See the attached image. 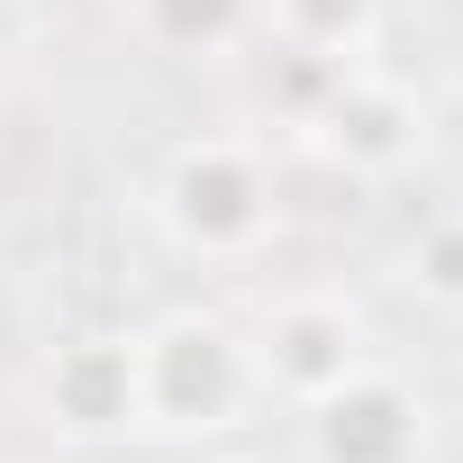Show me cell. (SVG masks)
Returning <instances> with one entry per match:
<instances>
[{
    "label": "cell",
    "instance_id": "obj_2",
    "mask_svg": "<svg viewBox=\"0 0 463 463\" xmlns=\"http://www.w3.org/2000/svg\"><path fill=\"white\" fill-rule=\"evenodd\" d=\"M255 354L246 327L218 309H164L155 327H137V409L146 436H227L255 409Z\"/></svg>",
    "mask_w": 463,
    "mask_h": 463
},
{
    "label": "cell",
    "instance_id": "obj_6",
    "mask_svg": "<svg viewBox=\"0 0 463 463\" xmlns=\"http://www.w3.org/2000/svg\"><path fill=\"white\" fill-rule=\"evenodd\" d=\"M37 418L73 445H109V436H137L146 409H137V327H82V336H55L46 364H37Z\"/></svg>",
    "mask_w": 463,
    "mask_h": 463
},
{
    "label": "cell",
    "instance_id": "obj_8",
    "mask_svg": "<svg viewBox=\"0 0 463 463\" xmlns=\"http://www.w3.org/2000/svg\"><path fill=\"white\" fill-rule=\"evenodd\" d=\"M118 19L146 55L173 64H218L255 37V0H118Z\"/></svg>",
    "mask_w": 463,
    "mask_h": 463
},
{
    "label": "cell",
    "instance_id": "obj_5",
    "mask_svg": "<svg viewBox=\"0 0 463 463\" xmlns=\"http://www.w3.org/2000/svg\"><path fill=\"white\" fill-rule=\"evenodd\" d=\"M291 418H300L309 463H427V436H436L427 391L391 364H364L354 382H336L327 400H309Z\"/></svg>",
    "mask_w": 463,
    "mask_h": 463
},
{
    "label": "cell",
    "instance_id": "obj_9",
    "mask_svg": "<svg viewBox=\"0 0 463 463\" xmlns=\"http://www.w3.org/2000/svg\"><path fill=\"white\" fill-rule=\"evenodd\" d=\"M400 282H409L427 309H454V318H463V200L418 218V237H409V255H400Z\"/></svg>",
    "mask_w": 463,
    "mask_h": 463
},
{
    "label": "cell",
    "instance_id": "obj_1",
    "mask_svg": "<svg viewBox=\"0 0 463 463\" xmlns=\"http://www.w3.org/2000/svg\"><path fill=\"white\" fill-rule=\"evenodd\" d=\"M155 218L164 237L200 264H255L282 227H291V191H282V164L237 137V128H200L164 155L155 173Z\"/></svg>",
    "mask_w": 463,
    "mask_h": 463
},
{
    "label": "cell",
    "instance_id": "obj_3",
    "mask_svg": "<svg viewBox=\"0 0 463 463\" xmlns=\"http://www.w3.org/2000/svg\"><path fill=\"white\" fill-rule=\"evenodd\" d=\"M300 146H309L327 173H345L354 191L400 182V173L427 155V100H418L400 73H382V64H336V73L318 82V100L300 109Z\"/></svg>",
    "mask_w": 463,
    "mask_h": 463
},
{
    "label": "cell",
    "instance_id": "obj_4",
    "mask_svg": "<svg viewBox=\"0 0 463 463\" xmlns=\"http://www.w3.org/2000/svg\"><path fill=\"white\" fill-rule=\"evenodd\" d=\"M246 354H255V391L282 400V409H309L327 400L336 382H354L373 354V327L345 291H282L264 300V318L246 327Z\"/></svg>",
    "mask_w": 463,
    "mask_h": 463
},
{
    "label": "cell",
    "instance_id": "obj_10",
    "mask_svg": "<svg viewBox=\"0 0 463 463\" xmlns=\"http://www.w3.org/2000/svg\"><path fill=\"white\" fill-rule=\"evenodd\" d=\"M209 463H264V454H209Z\"/></svg>",
    "mask_w": 463,
    "mask_h": 463
},
{
    "label": "cell",
    "instance_id": "obj_7",
    "mask_svg": "<svg viewBox=\"0 0 463 463\" xmlns=\"http://www.w3.org/2000/svg\"><path fill=\"white\" fill-rule=\"evenodd\" d=\"M255 37L300 64H373L382 0H255Z\"/></svg>",
    "mask_w": 463,
    "mask_h": 463
}]
</instances>
